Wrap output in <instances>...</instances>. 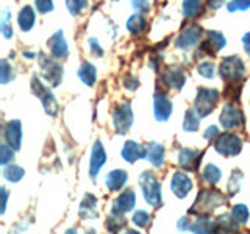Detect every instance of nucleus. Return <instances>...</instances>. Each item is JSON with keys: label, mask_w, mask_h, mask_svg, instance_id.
<instances>
[{"label": "nucleus", "mask_w": 250, "mask_h": 234, "mask_svg": "<svg viewBox=\"0 0 250 234\" xmlns=\"http://www.w3.org/2000/svg\"><path fill=\"white\" fill-rule=\"evenodd\" d=\"M135 201H136L135 191L125 189V191L119 195V197H117V198L113 201L111 213H113V214H121V215H124L125 213H128L130 209H133V206H135Z\"/></svg>", "instance_id": "nucleus-17"}, {"label": "nucleus", "mask_w": 250, "mask_h": 234, "mask_svg": "<svg viewBox=\"0 0 250 234\" xmlns=\"http://www.w3.org/2000/svg\"><path fill=\"white\" fill-rule=\"evenodd\" d=\"M35 19H36V14H35V10L31 6H23L21 13H19V18H18V22H19V27L23 30V31H28L31 30V27L35 25Z\"/></svg>", "instance_id": "nucleus-26"}, {"label": "nucleus", "mask_w": 250, "mask_h": 234, "mask_svg": "<svg viewBox=\"0 0 250 234\" xmlns=\"http://www.w3.org/2000/svg\"><path fill=\"white\" fill-rule=\"evenodd\" d=\"M202 33H203V30L197 23L186 27L182 33H180V36L175 39V47L177 49H191V47H194L200 41Z\"/></svg>", "instance_id": "nucleus-11"}, {"label": "nucleus", "mask_w": 250, "mask_h": 234, "mask_svg": "<svg viewBox=\"0 0 250 234\" xmlns=\"http://www.w3.org/2000/svg\"><path fill=\"white\" fill-rule=\"evenodd\" d=\"M214 148L224 156H236L242 150V140L234 133H224L214 140Z\"/></svg>", "instance_id": "nucleus-6"}, {"label": "nucleus", "mask_w": 250, "mask_h": 234, "mask_svg": "<svg viewBox=\"0 0 250 234\" xmlns=\"http://www.w3.org/2000/svg\"><path fill=\"white\" fill-rule=\"evenodd\" d=\"M249 234H250V233H249Z\"/></svg>", "instance_id": "nucleus-54"}, {"label": "nucleus", "mask_w": 250, "mask_h": 234, "mask_svg": "<svg viewBox=\"0 0 250 234\" xmlns=\"http://www.w3.org/2000/svg\"><path fill=\"white\" fill-rule=\"evenodd\" d=\"M66 234H77V231H75L74 228H70V230H67V231H66Z\"/></svg>", "instance_id": "nucleus-52"}, {"label": "nucleus", "mask_w": 250, "mask_h": 234, "mask_svg": "<svg viewBox=\"0 0 250 234\" xmlns=\"http://www.w3.org/2000/svg\"><path fill=\"white\" fill-rule=\"evenodd\" d=\"M3 137L6 145H10L13 150H19L22 144V127L19 120H11L6 123L3 130Z\"/></svg>", "instance_id": "nucleus-19"}, {"label": "nucleus", "mask_w": 250, "mask_h": 234, "mask_svg": "<svg viewBox=\"0 0 250 234\" xmlns=\"http://www.w3.org/2000/svg\"><path fill=\"white\" fill-rule=\"evenodd\" d=\"M219 101V91L213 88H199L197 97L194 101V111L200 119L211 114Z\"/></svg>", "instance_id": "nucleus-4"}, {"label": "nucleus", "mask_w": 250, "mask_h": 234, "mask_svg": "<svg viewBox=\"0 0 250 234\" xmlns=\"http://www.w3.org/2000/svg\"><path fill=\"white\" fill-rule=\"evenodd\" d=\"M124 86L127 89H130V91H135L138 86H139V80L136 77H133V75H125V78H124Z\"/></svg>", "instance_id": "nucleus-45"}, {"label": "nucleus", "mask_w": 250, "mask_h": 234, "mask_svg": "<svg viewBox=\"0 0 250 234\" xmlns=\"http://www.w3.org/2000/svg\"><path fill=\"white\" fill-rule=\"evenodd\" d=\"M124 234H139L136 230H125V233Z\"/></svg>", "instance_id": "nucleus-50"}, {"label": "nucleus", "mask_w": 250, "mask_h": 234, "mask_svg": "<svg viewBox=\"0 0 250 234\" xmlns=\"http://www.w3.org/2000/svg\"><path fill=\"white\" fill-rule=\"evenodd\" d=\"M241 183H242V172L241 170H233V174L229 179V183H227V192L229 195H234L239 192V187H241Z\"/></svg>", "instance_id": "nucleus-32"}, {"label": "nucleus", "mask_w": 250, "mask_h": 234, "mask_svg": "<svg viewBox=\"0 0 250 234\" xmlns=\"http://www.w3.org/2000/svg\"><path fill=\"white\" fill-rule=\"evenodd\" d=\"M183 16L188 19H194L197 18V16L202 13L203 10V5L200 2H197V0H186V2H183Z\"/></svg>", "instance_id": "nucleus-30"}, {"label": "nucleus", "mask_w": 250, "mask_h": 234, "mask_svg": "<svg viewBox=\"0 0 250 234\" xmlns=\"http://www.w3.org/2000/svg\"><path fill=\"white\" fill-rule=\"evenodd\" d=\"M222 205H225V195L222 192H219L217 189H205L197 195L192 208L189 209V214L209 215L211 211Z\"/></svg>", "instance_id": "nucleus-1"}, {"label": "nucleus", "mask_w": 250, "mask_h": 234, "mask_svg": "<svg viewBox=\"0 0 250 234\" xmlns=\"http://www.w3.org/2000/svg\"><path fill=\"white\" fill-rule=\"evenodd\" d=\"M170 189L178 198H185L192 189V179L186 174H183V172H175V174L172 175Z\"/></svg>", "instance_id": "nucleus-15"}, {"label": "nucleus", "mask_w": 250, "mask_h": 234, "mask_svg": "<svg viewBox=\"0 0 250 234\" xmlns=\"http://www.w3.org/2000/svg\"><path fill=\"white\" fill-rule=\"evenodd\" d=\"M113 123L117 135H125L133 123V111L128 101H122L113 111Z\"/></svg>", "instance_id": "nucleus-8"}, {"label": "nucleus", "mask_w": 250, "mask_h": 234, "mask_svg": "<svg viewBox=\"0 0 250 234\" xmlns=\"http://www.w3.org/2000/svg\"><path fill=\"white\" fill-rule=\"evenodd\" d=\"M153 113L158 122H166L172 114V101L163 92H156L153 96Z\"/></svg>", "instance_id": "nucleus-12"}, {"label": "nucleus", "mask_w": 250, "mask_h": 234, "mask_svg": "<svg viewBox=\"0 0 250 234\" xmlns=\"http://www.w3.org/2000/svg\"><path fill=\"white\" fill-rule=\"evenodd\" d=\"M38 59H39V67H41V75L44 77V80L49 81L53 88H57L62 80V75H64L62 66L58 61L52 59L49 55H45L42 52L38 55Z\"/></svg>", "instance_id": "nucleus-3"}, {"label": "nucleus", "mask_w": 250, "mask_h": 234, "mask_svg": "<svg viewBox=\"0 0 250 234\" xmlns=\"http://www.w3.org/2000/svg\"><path fill=\"white\" fill-rule=\"evenodd\" d=\"M125 226H127V218L125 215H121V214H109L108 218H106V230L113 234H117L121 230H124Z\"/></svg>", "instance_id": "nucleus-28"}, {"label": "nucleus", "mask_w": 250, "mask_h": 234, "mask_svg": "<svg viewBox=\"0 0 250 234\" xmlns=\"http://www.w3.org/2000/svg\"><path fill=\"white\" fill-rule=\"evenodd\" d=\"M0 31L5 39H10L13 36V27L10 25V13L8 10L2 11V16H0Z\"/></svg>", "instance_id": "nucleus-35"}, {"label": "nucleus", "mask_w": 250, "mask_h": 234, "mask_svg": "<svg viewBox=\"0 0 250 234\" xmlns=\"http://www.w3.org/2000/svg\"><path fill=\"white\" fill-rule=\"evenodd\" d=\"M31 89H33L35 96L39 97V100L42 101V106L45 109V113L49 116H57V113H58L57 100H55L50 89H47L45 86L41 83V80L38 78V75H35L33 78H31Z\"/></svg>", "instance_id": "nucleus-7"}, {"label": "nucleus", "mask_w": 250, "mask_h": 234, "mask_svg": "<svg viewBox=\"0 0 250 234\" xmlns=\"http://www.w3.org/2000/svg\"><path fill=\"white\" fill-rule=\"evenodd\" d=\"M6 200H8V191H6V187H2V214L5 213Z\"/></svg>", "instance_id": "nucleus-49"}, {"label": "nucleus", "mask_w": 250, "mask_h": 234, "mask_svg": "<svg viewBox=\"0 0 250 234\" xmlns=\"http://www.w3.org/2000/svg\"><path fill=\"white\" fill-rule=\"evenodd\" d=\"M221 5H222V2H217V3H213V2H211V3H209V6H211V8H219Z\"/></svg>", "instance_id": "nucleus-51"}, {"label": "nucleus", "mask_w": 250, "mask_h": 234, "mask_svg": "<svg viewBox=\"0 0 250 234\" xmlns=\"http://www.w3.org/2000/svg\"><path fill=\"white\" fill-rule=\"evenodd\" d=\"M239 230V223L234 222L231 214H222L216 217L211 225V234H233Z\"/></svg>", "instance_id": "nucleus-14"}, {"label": "nucleus", "mask_w": 250, "mask_h": 234, "mask_svg": "<svg viewBox=\"0 0 250 234\" xmlns=\"http://www.w3.org/2000/svg\"><path fill=\"white\" fill-rule=\"evenodd\" d=\"M49 49L55 58H66L67 57L69 47L64 39V33H62L61 30H58L57 33H53L52 38L49 39Z\"/></svg>", "instance_id": "nucleus-21"}, {"label": "nucleus", "mask_w": 250, "mask_h": 234, "mask_svg": "<svg viewBox=\"0 0 250 234\" xmlns=\"http://www.w3.org/2000/svg\"><path fill=\"white\" fill-rule=\"evenodd\" d=\"M13 69L11 66L8 64L6 59H2L0 61V83L2 84H6L10 80H13Z\"/></svg>", "instance_id": "nucleus-38"}, {"label": "nucleus", "mask_w": 250, "mask_h": 234, "mask_svg": "<svg viewBox=\"0 0 250 234\" xmlns=\"http://www.w3.org/2000/svg\"><path fill=\"white\" fill-rule=\"evenodd\" d=\"M80 217L82 218H96L97 217V198L92 194L84 195L80 205Z\"/></svg>", "instance_id": "nucleus-24"}, {"label": "nucleus", "mask_w": 250, "mask_h": 234, "mask_svg": "<svg viewBox=\"0 0 250 234\" xmlns=\"http://www.w3.org/2000/svg\"><path fill=\"white\" fill-rule=\"evenodd\" d=\"M35 6H36L38 13H41V14H45V13L53 10V3L49 2V0H38V2L35 3Z\"/></svg>", "instance_id": "nucleus-43"}, {"label": "nucleus", "mask_w": 250, "mask_h": 234, "mask_svg": "<svg viewBox=\"0 0 250 234\" xmlns=\"http://www.w3.org/2000/svg\"><path fill=\"white\" fill-rule=\"evenodd\" d=\"M246 75V66L236 55L227 57L221 62V77L227 83H239Z\"/></svg>", "instance_id": "nucleus-5"}, {"label": "nucleus", "mask_w": 250, "mask_h": 234, "mask_svg": "<svg viewBox=\"0 0 250 234\" xmlns=\"http://www.w3.org/2000/svg\"><path fill=\"white\" fill-rule=\"evenodd\" d=\"M200 159H202V152L194 150V148H182L178 153L180 167L188 170V172L197 170Z\"/></svg>", "instance_id": "nucleus-18"}, {"label": "nucleus", "mask_w": 250, "mask_h": 234, "mask_svg": "<svg viewBox=\"0 0 250 234\" xmlns=\"http://www.w3.org/2000/svg\"><path fill=\"white\" fill-rule=\"evenodd\" d=\"M133 8L138 11V14H144L150 10V3L148 2H133Z\"/></svg>", "instance_id": "nucleus-46"}, {"label": "nucleus", "mask_w": 250, "mask_h": 234, "mask_svg": "<svg viewBox=\"0 0 250 234\" xmlns=\"http://www.w3.org/2000/svg\"><path fill=\"white\" fill-rule=\"evenodd\" d=\"M127 28L131 35H141L147 28V20L144 14H133L127 22Z\"/></svg>", "instance_id": "nucleus-27"}, {"label": "nucleus", "mask_w": 250, "mask_h": 234, "mask_svg": "<svg viewBox=\"0 0 250 234\" xmlns=\"http://www.w3.org/2000/svg\"><path fill=\"white\" fill-rule=\"evenodd\" d=\"M147 159L153 167H161L164 164V147L158 142L147 145Z\"/></svg>", "instance_id": "nucleus-23"}, {"label": "nucleus", "mask_w": 250, "mask_h": 234, "mask_svg": "<svg viewBox=\"0 0 250 234\" xmlns=\"http://www.w3.org/2000/svg\"><path fill=\"white\" fill-rule=\"evenodd\" d=\"M230 214L234 218V222H238L239 225L247 223V220H249V209L246 205H236L231 209Z\"/></svg>", "instance_id": "nucleus-34"}, {"label": "nucleus", "mask_w": 250, "mask_h": 234, "mask_svg": "<svg viewBox=\"0 0 250 234\" xmlns=\"http://www.w3.org/2000/svg\"><path fill=\"white\" fill-rule=\"evenodd\" d=\"M197 72L200 74V77L208 78L209 80V78H214V75H216V66L209 61H203L197 66Z\"/></svg>", "instance_id": "nucleus-37"}, {"label": "nucleus", "mask_w": 250, "mask_h": 234, "mask_svg": "<svg viewBox=\"0 0 250 234\" xmlns=\"http://www.w3.org/2000/svg\"><path fill=\"white\" fill-rule=\"evenodd\" d=\"M225 44H227V41L222 33L209 30V31H207V39H203L200 44V50L208 55H214L219 50H222Z\"/></svg>", "instance_id": "nucleus-13"}, {"label": "nucleus", "mask_w": 250, "mask_h": 234, "mask_svg": "<svg viewBox=\"0 0 250 234\" xmlns=\"http://www.w3.org/2000/svg\"><path fill=\"white\" fill-rule=\"evenodd\" d=\"M250 8V0H239V2H229L227 3V10L229 11H244V10H249Z\"/></svg>", "instance_id": "nucleus-41"}, {"label": "nucleus", "mask_w": 250, "mask_h": 234, "mask_svg": "<svg viewBox=\"0 0 250 234\" xmlns=\"http://www.w3.org/2000/svg\"><path fill=\"white\" fill-rule=\"evenodd\" d=\"M23 174H25L23 169L21 166H16V164H10V166H6L5 170H3V176L8 179V181H11V183L21 181Z\"/></svg>", "instance_id": "nucleus-31"}, {"label": "nucleus", "mask_w": 250, "mask_h": 234, "mask_svg": "<svg viewBox=\"0 0 250 234\" xmlns=\"http://www.w3.org/2000/svg\"><path fill=\"white\" fill-rule=\"evenodd\" d=\"M239 94H241V86L238 83H229L227 84V89L224 91V96L230 100V103L239 98Z\"/></svg>", "instance_id": "nucleus-40"}, {"label": "nucleus", "mask_w": 250, "mask_h": 234, "mask_svg": "<svg viewBox=\"0 0 250 234\" xmlns=\"http://www.w3.org/2000/svg\"><path fill=\"white\" fill-rule=\"evenodd\" d=\"M219 136V128L216 127V125H211V127H208L207 128V131H205V139H208V140H211V139H217Z\"/></svg>", "instance_id": "nucleus-47"}, {"label": "nucleus", "mask_w": 250, "mask_h": 234, "mask_svg": "<svg viewBox=\"0 0 250 234\" xmlns=\"http://www.w3.org/2000/svg\"><path fill=\"white\" fill-rule=\"evenodd\" d=\"M127 179H128L127 172L121 170V169H116L106 175V187L109 191H121L124 187V184L127 183Z\"/></svg>", "instance_id": "nucleus-22"}, {"label": "nucleus", "mask_w": 250, "mask_h": 234, "mask_svg": "<svg viewBox=\"0 0 250 234\" xmlns=\"http://www.w3.org/2000/svg\"><path fill=\"white\" fill-rule=\"evenodd\" d=\"M106 161V153L105 148L102 145L100 140H96L92 145V152H91V161H89V175L92 179H96L97 174L100 172V169L104 167V164Z\"/></svg>", "instance_id": "nucleus-16"}, {"label": "nucleus", "mask_w": 250, "mask_h": 234, "mask_svg": "<svg viewBox=\"0 0 250 234\" xmlns=\"http://www.w3.org/2000/svg\"><path fill=\"white\" fill-rule=\"evenodd\" d=\"M13 158H14V152L10 145L3 144L2 147H0V164H2L3 167H6L8 164L13 161Z\"/></svg>", "instance_id": "nucleus-39"}, {"label": "nucleus", "mask_w": 250, "mask_h": 234, "mask_svg": "<svg viewBox=\"0 0 250 234\" xmlns=\"http://www.w3.org/2000/svg\"><path fill=\"white\" fill-rule=\"evenodd\" d=\"M139 187L148 205L153 208H158L161 205V186L153 174L143 172L139 176Z\"/></svg>", "instance_id": "nucleus-2"}, {"label": "nucleus", "mask_w": 250, "mask_h": 234, "mask_svg": "<svg viewBox=\"0 0 250 234\" xmlns=\"http://www.w3.org/2000/svg\"><path fill=\"white\" fill-rule=\"evenodd\" d=\"M88 45H89L91 52L96 55V57H102V55H104V49L100 47V44L97 42L96 38H89L88 39Z\"/></svg>", "instance_id": "nucleus-44"}, {"label": "nucleus", "mask_w": 250, "mask_h": 234, "mask_svg": "<svg viewBox=\"0 0 250 234\" xmlns=\"http://www.w3.org/2000/svg\"><path fill=\"white\" fill-rule=\"evenodd\" d=\"M86 5H88V2H84V0H77V2H74V0H69V2L66 3L67 10L72 13L74 16L80 13Z\"/></svg>", "instance_id": "nucleus-42"}, {"label": "nucleus", "mask_w": 250, "mask_h": 234, "mask_svg": "<svg viewBox=\"0 0 250 234\" xmlns=\"http://www.w3.org/2000/svg\"><path fill=\"white\" fill-rule=\"evenodd\" d=\"M161 81L170 89L180 91L186 81V74L182 66H166L161 72Z\"/></svg>", "instance_id": "nucleus-9"}, {"label": "nucleus", "mask_w": 250, "mask_h": 234, "mask_svg": "<svg viewBox=\"0 0 250 234\" xmlns=\"http://www.w3.org/2000/svg\"><path fill=\"white\" fill-rule=\"evenodd\" d=\"M78 77H80V80L84 84L94 86V83H96V80H97V69L94 67L91 62L86 61L80 66V69H78Z\"/></svg>", "instance_id": "nucleus-25"}, {"label": "nucleus", "mask_w": 250, "mask_h": 234, "mask_svg": "<svg viewBox=\"0 0 250 234\" xmlns=\"http://www.w3.org/2000/svg\"><path fill=\"white\" fill-rule=\"evenodd\" d=\"M199 120H200V117L195 114L194 109H188L185 114V123H183L185 131H197Z\"/></svg>", "instance_id": "nucleus-33"}, {"label": "nucleus", "mask_w": 250, "mask_h": 234, "mask_svg": "<svg viewBox=\"0 0 250 234\" xmlns=\"http://www.w3.org/2000/svg\"><path fill=\"white\" fill-rule=\"evenodd\" d=\"M219 120H221L222 127L225 130L238 128L241 125H244V114H242V111L238 106H234L233 103L229 101V103H225V106L222 108Z\"/></svg>", "instance_id": "nucleus-10"}, {"label": "nucleus", "mask_w": 250, "mask_h": 234, "mask_svg": "<svg viewBox=\"0 0 250 234\" xmlns=\"http://www.w3.org/2000/svg\"><path fill=\"white\" fill-rule=\"evenodd\" d=\"M242 44H244L246 52L250 55V31H249V33H246V35H244V38H242Z\"/></svg>", "instance_id": "nucleus-48"}, {"label": "nucleus", "mask_w": 250, "mask_h": 234, "mask_svg": "<svg viewBox=\"0 0 250 234\" xmlns=\"http://www.w3.org/2000/svg\"><path fill=\"white\" fill-rule=\"evenodd\" d=\"M221 176H222V172H221V169H219L216 164H207L205 166V169H203V172H202V179L203 181H207V183H209V184H216V183H219V179H221Z\"/></svg>", "instance_id": "nucleus-29"}, {"label": "nucleus", "mask_w": 250, "mask_h": 234, "mask_svg": "<svg viewBox=\"0 0 250 234\" xmlns=\"http://www.w3.org/2000/svg\"><path fill=\"white\" fill-rule=\"evenodd\" d=\"M122 158L127 162H135L138 159L147 158V148L135 140H127L122 147Z\"/></svg>", "instance_id": "nucleus-20"}, {"label": "nucleus", "mask_w": 250, "mask_h": 234, "mask_svg": "<svg viewBox=\"0 0 250 234\" xmlns=\"http://www.w3.org/2000/svg\"><path fill=\"white\" fill-rule=\"evenodd\" d=\"M150 220H152L150 214L144 209H139L133 214V223H135L136 226H139V228H147V225L150 223Z\"/></svg>", "instance_id": "nucleus-36"}, {"label": "nucleus", "mask_w": 250, "mask_h": 234, "mask_svg": "<svg viewBox=\"0 0 250 234\" xmlns=\"http://www.w3.org/2000/svg\"><path fill=\"white\" fill-rule=\"evenodd\" d=\"M86 234H97V231L96 230H88V231H86Z\"/></svg>", "instance_id": "nucleus-53"}]
</instances>
